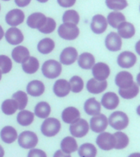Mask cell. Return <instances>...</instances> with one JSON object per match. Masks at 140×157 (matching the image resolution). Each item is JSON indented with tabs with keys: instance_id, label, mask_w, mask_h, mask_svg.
Segmentation results:
<instances>
[{
	"instance_id": "obj_14",
	"label": "cell",
	"mask_w": 140,
	"mask_h": 157,
	"mask_svg": "<svg viewBox=\"0 0 140 157\" xmlns=\"http://www.w3.org/2000/svg\"><path fill=\"white\" fill-rule=\"evenodd\" d=\"M6 22L10 26L16 27L23 23L25 13L21 9H12L7 12L5 17Z\"/></svg>"
},
{
	"instance_id": "obj_15",
	"label": "cell",
	"mask_w": 140,
	"mask_h": 157,
	"mask_svg": "<svg viewBox=\"0 0 140 157\" xmlns=\"http://www.w3.org/2000/svg\"><path fill=\"white\" fill-rule=\"evenodd\" d=\"M90 27L94 34H101L104 33L107 28V21L106 17L100 14L95 15L92 18Z\"/></svg>"
},
{
	"instance_id": "obj_42",
	"label": "cell",
	"mask_w": 140,
	"mask_h": 157,
	"mask_svg": "<svg viewBox=\"0 0 140 157\" xmlns=\"http://www.w3.org/2000/svg\"><path fill=\"white\" fill-rule=\"evenodd\" d=\"M12 61L6 55H0V72L2 74L9 73L12 71Z\"/></svg>"
},
{
	"instance_id": "obj_49",
	"label": "cell",
	"mask_w": 140,
	"mask_h": 157,
	"mask_svg": "<svg viewBox=\"0 0 140 157\" xmlns=\"http://www.w3.org/2000/svg\"><path fill=\"white\" fill-rule=\"evenodd\" d=\"M3 36H4V31H3L2 27L0 25V41H1V39H2Z\"/></svg>"
},
{
	"instance_id": "obj_53",
	"label": "cell",
	"mask_w": 140,
	"mask_h": 157,
	"mask_svg": "<svg viewBox=\"0 0 140 157\" xmlns=\"http://www.w3.org/2000/svg\"><path fill=\"white\" fill-rule=\"evenodd\" d=\"M2 1H10V0H2Z\"/></svg>"
},
{
	"instance_id": "obj_13",
	"label": "cell",
	"mask_w": 140,
	"mask_h": 157,
	"mask_svg": "<svg viewBox=\"0 0 140 157\" xmlns=\"http://www.w3.org/2000/svg\"><path fill=\"white\" fill-rule=\"evenodd\" d=\"M120 103V98L113 92H107L103 94L102 100H101V105L107 110H115L117 108Z\"/></svg>"
},
{
	"instance_id": "obj_19",
	"label": "cell",
	"mask_w": 140,
	"mask_h": 157,
	"mask_svg": "<svg viewBox=\"0 0 140 157\" xmlns=\"http://www.w3.org/2000/svg\"><path fill=\"white\" fill-rule=\"evenodd\" d=\"M54 94L58 98H65L71 92L69 82L66 79L60 78L54 83L52 88Z\"/></svg>"
},
{
	"instance_id": "obj_51",
	"label": "cell",
	"mask_w": 140,
	"mask_h": 157,
	"mask_svg": "<svg viewBox=\"0 0 140 157\" xmlns=\"http://www.w3.org/2000/svg\"><path fill=\"white\" fill-rule=\"evenodd\" d=\"M38 2H42V3H44V2H47L49 0H37Z\"/></svg>"
},
{
	"instance_id": "obj_30",
	"label": "cell",
	"mask_w": 140,
	"mask_h": 157,
	"mask_svg": "<svg viewBox=\"0 0 140 157\" xmlns=\"http://www.w3.org/2000/svg\"><path fill=\"white\" fill-rule=\"evenodd\" d=\"M77 151L80 157H96L98 150L93 144L86 142L78 147Z\"/></svg>"
},
{
	"instance_id": "obj_8",
	"label": "cell",
	"mask_w": 140,
	"mask_h": 157,
	"mask_svg": "<svg viewBox=\"0 0 140 157\" xmlns=\"http://www.w3.org/2000/svg\"><path fill=\"white\" fill-rule=\"evenodd\" d=\"M89 127L91 130L97 133L104 132L108 126L107 117L103 114H99L98 115L93 116L89 122Z\"/></svg>"
},
{
	"instance_id": "obj_24",
	"label": "cell",
	"mask_w": 140,
	"mask_h": 157,
	"mask_svg": "<svg viewBox=\"0 0 140 157\" xmlns=\"http://www.w3.org/2000/svg\"><path fill=\"white\" fill-rule=\"evenodd\" d=\"M45 91V86L40 80L30 81L26 86V92L31 97H40Z\"/></svg>"
},
{
	"instance_id": "obj_37",
	"label": "cell",
	"mask_w": 140,
	"mask_h": 157,
	"mask_svg": "<svg viewBox=\"0 0 140 157\" xmlns=\"http://www.w3.org/2000/svg\"><path fill=\"white\" fill-rule=\"evenodd\" d=\"M1 110L2 113L7 115H14L16 111L18 110L17 102L12 98L11 99H6L3 101L1 105Z\"/></svg>"
},
{
	"instance_id": "obj_36",
	"label": "cell",
	"mask_w": 140,
	"mask_h": 157,
	"mask_svg": "<svg viewBox=\"0 0 140 157\" xmlns=\"http://www.w3.org/2000/svg\"><path fill=\"white\" fill-rule=\"evenodd\" d=\"M107 21L114 29H117L122 22L125 21V17L119 12H111L107 16Z\"/></svg>"
},
{
	"instance_id": "obj_28",
	"label": "cell",
	"mask_w": 140,
	"mask_h": 157,
	"mask_svg": "<svg viewBox=\"0 0 140 157\" xmlns=\"http://www.w3.org/2000/svg\"><path fill=\"white\" fill-rule=\"evenodd\" d=\"M61 151L66 154H71L73 152H76L78 150V144L75 137H66L61 140Z\"/></svg>"
},
{
	"instance_id": "obj_26",
	"label": "cell",
	"mask_w": 140,
	"mask_h": 157,
	"mask_svg": "<svg viewBox=\"0 0 140 157\" xmlns=\"http://www.w3.org/2000/svg\"><path fill=\"white\" fill-rule=\"evenodd\" d=\"M118 35L123 39H131L135 34V28L130 22L124 21L117 27Z\"/></svg>"
},
{
	"instance_id": "obj_20",
	"label": "cell",
	"mask_w": 140,
	"mask_h": 157,
	"mask_svg": "<svg viewBox=\"0 0 140 157\" xmlns=\"http://www.w3.org/2000/svg\"><path fill=\"white\" fill-rule=\"evenodd\" d=\"M107 88V82L104 81H98L95 78L88 79L86 84V88L88 93L92 94H99L103 93Z\"/></svg>"
},
{
	"instance_id": "obj_34",
	"label": "cell",
	"mask_w": 140,
	"mask_h": 157,
	"mask_svg": "<svg viewBox=\"0 0 140 157\" xmlns=\"http://www.w3.org/2000/svg\"><path fill=\"white\" fill-rule=\"evenodd\" d=\"M115 137V147L114 148L116 150H123L128 147L130 143V139L127 134L121 131H117L113 134Z\"/></svg>"
},
{
	"instance_id": "obj_25",
	"label": "cell",
	"mask_w": 140,
	"mask_h": 157,
	"mask_svg": "<svg viewBox=\"0 0 140 157\" xmlns=\"http://www.w3.org/2000/svg\"><path fill=\"white\" fill-rule=\"evenodd\" d=\"M78 65L83 70H90L95 64V57L92 53L83 52L77 58Z\"/></svg>"
},
{
	"instance_id": "obj_4",
	"label": "cell",
	"mask_w": 140,
	"mask_h": 157,
	"mask_svg": "<svg viewBox=\"0 0 140 157\" xmlns=\"http://www.w3.org/2000/svg\"><path fill=\"white\" fill-rule=\"evenodd\" d=\"M18 144L23 149H33L36 147L39 138L35 132L32 131H23L17 137Z\"/></svg>"
},
{
	"instance_id": "obj_18",
	"label": "cell",
	"mask_w": 140,
	"mask_h": 157,
	"mask_svg": "<svg viewBox=\"0 0 140 157\" xmlns=\"http://www.w3.org/2000/svg\"><path fill=\"white\" fill-rule=\"evenodd\" d=\"M61 119L64 123L71 124L80 119V113L77 108L74 106H68L65 108L61 112Z\"/></svg>"
},
{
	"instance_id": "obj_7",
	"label": "cell",
	"mask_w": 140,
	"mask_h": 157,
	"mask_svg": "<svg viewBox=\"0 0 140 157\" xmlns=\"http://www.w3.org/2000/svg\"><path fill=\"white\" fill-rule=\"evenodd\" d=\"M96 144L103 151H111L115 147V137L110 132H100L96 138Z\"/></svg>"
},
{
	"instance_id": "obj_32",
	"label": "cell",
	"mask_w": 140,
	"mask_h": 157,
	"mask_svg": "<svg viewBox=\"0 0 140 157\" xmlns=\"http://www.w3.org/2000/svg\"><path fill=\"white\" fill-rule=\"evenodd\" d=\"M51 114V106L46 101H40L34 106V115L40 119H47Z\"/></svg>"
},
{
	"instance_id": "obj_40",
	"label": "cell",
	"mask_w": 140,
	"mask_h": 157,
	"mask_svg": "<svg viewBox=\"0 0 140 157\" xmlns=\"http://www.w3.org/2000/svg\"><path fill=\"white\" fill-rule=\"evenodd\" d=\"M62 21L63 23H71L77 25L80 21V16L78 12L75 10H68L64 12L62 16Z\"/></svg>"
},
{
	"instance_id": "obj_1",
	"label": "cell",
	"mask_w": 140,
	"mask_h": 157,
	"mask_svg": "<svg viewBox=\"0 0 140 157\" xmlns=\"http://www.w3.org/2000/svg\"><path fill=\"white\" fill-rule=\"evenodd\" d=\"M107 120L108 124L117 131H121L126 128L130 122L128 115L125 112L120 111V110L111 113Z\"/></svg>"
},
{
	"instance_id": "obj_50",
	"label": "cell",
	"mask_w": 140,
	"mask_h": 157,
	"mask_svg": "<svg viewBox=\"0 0 140 157\" xmlns=\"http://www.w3.org/2000/svg\"><path fill=\"white\" fill-rule=\"evenodd\" d=\"M128 157H140V153H138V152H134V153L130 154Z\"/></svg>"
},
{
	"instance_id": "obj_48",
	"label": "cell",
	"mask_w": 140,
	"mask_h": 157,
	"mask_svg": "<svg viewBox=\"0 0 140 157\" xmlns=\"http://www.w3.org/2000/svg\"><path fill=\"white\" fill-rule=\"evenodd\" d=\"M5 155V151L3 149V147L0 145V157H4Z\"/></svg>"
},
{
	"instance_id": "obj_12",
	"label": "cell",
	"mask_w": 140,
	"mask_h": 157,
	"mask_svg": "<svg viewBox=\"0 0 140 157\" xmlns=\"http://www.w3.org/2000/svg\"><path fill=\"white\" fill-rule=\"evenodd\" d=\"M105 46L108 51H120L122 48V39L118 35L117 33L111 32L106 37Z\"/></svg>"
},
{
	"instance_id": "obj_29",
	"label": "cell",
	"mask_w": 140,
	"mask_h": 157,
	"mask_svg": "<svg viewBox=\"0 0 140 157\" xmlns=\"http://www.w3.org/2000/svg\"><path fill=\"white\" fill-rule=\"evenodd\" d=\"M29 56V49L24 46L15 47L12 52V57L15 62L21 64Z\"/></svg>"
},
{
	"instance_id": "obj_46",
	"label": "cell",
	"mask_w": 140,
	"mask_h": 157,
	"mask_svg": "<svg viewBox=\"0 0 140 157\" xmlns=\"http://www.w3.org/2000/svg\"><path fill=\"white\" fill-rule=\"evenodd\" d=\"M31 0H15V3L17 7H26L30 3Z\"/></svg>"
},
{
	"instance_id": "obj_2",
	"label": "cell",
	"mask_w": 140,
	"mask_h": 157,
	"mask_svg": "<svg viewBox=\"0 0 140 157\" xmlns=\"http://www.w3.org/2000/svg\"><path fill=\"white\" fill-rule=\"evenodd\" d=\"M41 71L44 77L49 79H53L60 76L62 71V66L59 61L50 59L43 64Z\"/></svg>"
},
{
	"instance_id": "obj_23",
	"label": "cell",
	"mask_w": 140,
	"mask_h": 157,
	"mask_svg": "<svg viewBox=\"0 0 140 157\" xmlns=\"http://www.w3.org/2000/svg\"><path fill=\"white\" fill-rule=\"evenodd\" d=\"M84 110L88 115L95 116L100 114L101 104L96 98H90L87 99L84 105Z\"/></svg>"
},
{
	"instance_id": "obj_21",
	"label": "cell",
	"mask_w": 140,
	"mask_h": 157,
	"mask_svg": "<svg viewBox=\"0 0 140 157\" xmlns=\"http://www.w3.org/2000/svg\"><path fill=\"white\" fill-rule=\"evenodd\" d=\"M46 16L41 12H34L28 17L27 25L31 29H39L46 22Z\"/></svg>"
},
{
	"instance_id": "obj_11",
	"label": "cell",
	"mask_w": 140,
	"mask_h": 157,
	"mask_svg": "<svg viewBox=\"0 0 140 157\" xmlns=\"http://www.w3.org/2000/svg\"><path fill=\"white\" fill-rule=\"evenodd\" d=\"M78 58V52L73 47H67L60 54V63L65 66H71Z\"/></svg>"
},
{
	"instance_id": "obj_38",
	"label": "cell",
	"mask_w": 140,
	"mask_h": 157,
	"mask_svg": "<svg viewBox=\"0 0 140 157\" xmlns=\"http://www.w3.org/2000/svg\"><path fill=\"white\" fill-rule=\"evenodd\" d=\"M12 99L17 102L18 110H25L28 104V96L27 93L23 91H17L12 94Z\"/></svg>"
},
{
	"instance_id": "obj_33",
	"label": "cell",
	"mask_w": 140,
	"mask_h": 157,
	"mask_svg": "<svg viewBox=\"0 0 140 157\" xmlns=\"http://www.w3.org/2000/svg\"><path fill=\"white\" fill-rule=\"evenodd\" d=\"M55 48V43L50 38H44L38 43L37 49L41 54L47 55L51 53Z\"/></svg>"
},
{
	"instance_id": "obj_6",
	"label": "cell",
	"mask_w": 140,
	"mask_h": 157,
	"mask_svg": "<svg viewBox=\"0 0 140 157\" xmlns=\"http://www.w3.org/2000/svg\"><path fill=\"white\" fill-rule=\"evenodd\" d=\"M70 132L73 137L81 138L85 137L89 131V124L84 119H80L70 125Z\"/></svg>"
},
{
	"instance_id": "obj_41",
	"label": "cell",
	"mask_w": 140,
	"mask_h": 157,
	"mask_svg": "<svg viewBox=\"0 0 140 157\" xmlns=\"http://www.w3.org/2000/svg\"><path fill=\"white\" fill-rule=\"evenodd\" d=\"M106 5L109 9L114 11H120L128 6L126 0H106Z\"/></svg>"
},
{
	"instance_id": "obj_52",
	"label": "cell",
	"mask_w": 140,
	"mask_h": 157,
	"mask_svg": "<svg viewBox=\"0 0 140 157\" xmlns=\"http://www.w3.org/2000/svg\"><path fill=\"white\" fill-rule=\"evenodd\" d=\"M1 78H2V73L0 72V81H1Z\"/></svg>"
},
{
	"instance_id": "obj_9",
	"label": "cell",
	"mask_w": 140,
	"mask_h": 157,
	"mask_svg": "<svg viewBox=\"0 0 140 157\" xmlns=\"http://www.w3.org/2000/svg\"><path fill=\"white\" fill-rule=\"evenodd\" d=\"M137 62V56L134 52L125 51L120 52L117 56L118 66L124 69H130Z\"/></svg>"
},
{
	"instance_id": "obj_31",
	"label": "cell",
	"mask_w": 140,
	"mask_h": 157,
	"mask_svg": "<svg viewBox=\"0 0 140 157\" xmlns=\"http://www.w3.org/2000/svg\"><path fill=\"white\" fill-rule=\"evenodd\" d=\"M34 113L27 110H21L17 116V121L20 125L26 127L34 122Z\"/></svg>"
},
{
	"instance_id": "obj_43",
	"label": "cell",
	"mask_w": 140,
	"mask_h": 157,
	"mask_svg": "<svg viewBox=\"0 0 140 157\" xmlns=\"http://www.w3.org/2000/svg\"><path fill=\"white\" fill-rule=\"evenodd\" d=\"M56 21L51 17H47L46 22L44 23L43 26L39 29V32L43 34H51L56 29Z\"/></svg>"
},
{
	"instance_id": "obj_54",
	"label": "cell",
	"mask_w": 140,
	"mask_h": 157,
	"mask_svg": "<svg viewBox=\"0 0 140 157\" xmlns=\"http://www.w3.org/2000/svg\"><path fill=\"white\" fill-rule=\"evenodd\" d=\"M0 10H1V6H0Z\"/></svg>"
},
{
	"instance_id": "obj_17",
	"label": "cell",
	"mask_w": 140,
	"mask_h": 157,
	"mask_svg": "<svg viewBox=\"0 0 140 157\" xmlns=\"http://www.w3.org/2000/svg\"><path fill=\"white\" fill-rule=\"evenodd\" d=\"M134 83V77L128 71H120L115 75V85L119 87V88L124 89V88H129Z\"/></svg>"
},
{
	"instance_id": "obj_5",
	"label": "cell",
	"mask_w": 140,
	"mask_h": 157,
	"mask_svg": "<svg viewBox=\"0 0 140 157\" xmlns=\"http://www.w3.org/2000/svg\"><path fill=\"white\" fill-rule=\"evenodd\" d=\"M58 35L65 40H75L80 34L78 26L71 23H63L60 25L57 29Z\"/></svg>"
},
{
	"instance_id": "obj_45",
	"label": "cell",
	"mask_w": 140,
	"mask_h": 157,
	"mask_svg": "<svg viewBox=\"0 0 140 157\" xmlns=\"http://www.w3.org/2000/svg\"><path fill=\"white\" fill-rule=\"evenodd\" d=\"M76 2V0H57L58 4L62 7H73Z\"/></svg>"
},
{
	"instance_id": "obj_10",
	"label": "cell",
	"mask_w": 140,
	"mask_h": 157,
	"mask_svg": "<svg viewBox=\"0 0 140 157\" xmlns=\"http://www.w3.org/2000/svg\"><path fill=\"white\" fill-rule=\"evenodd\" d=\"M91 70H92L93 78H95L98 81L106 80L111 74L110 67L107 64L104 63V62L95 63Z\"/></svg>"
},
{
	"instance_id": "obj_3",
	"label": "cell",
	"mask_w": 140,
	"mask_h": 157,
	"mask_svg": "<svg viewBox=\"0 0 140 157\" xmlns=\"http://www.w3.org/2000/svg\"><path fill=\"white\" fill-rule=\"evenodd\" d=\"M61 122L56 118H47L40 126L42 134L48 137L56 136L61 130Z\"/></svg>"
},
{
	"instance_id": "obj_44",
	"label": "cell",
	"mask_w": 140,
	"mask_h": 157,
	"mask_svg": "<svg viewBox=\"0 0 140 157\" xmlns=\"http://www.w3.org/2000/svg\"><path fill=\"white\" fill-rule=\"evenodd\" d=\"M27 157H48L46 152L41 149L33 148L30 149L27 154Z\"/></svg>"
},
{
	"instance_id": "obj_27",
	"label": "cell",
	"mask_w": 140,
	"mask_h": 157,
	"mask_svg": "<svg viewBox=\"0 0 140 157\" xmlns=\"http://www.w3.org/2000/svg\"><path fill=\"white\" fill-rule=\"evenodd\" d=\"M22 70L25 74L33 75L36 73L39 68V60L34 56H29L28 58L21 63Z\"/></svg>"
},
{
	"instance_id": "obj_39",
	"label": "cell",
	"mask_w": 140,
	"mask_h": 157,
	"mask_svg": "<svg viewBox=\"0 0 140 157\" xmlns=\"http://www.w3.org/2000/svg\"><path fill=\"white\" fill-rule=\"evenodd\" d=\"M71 91L74 93H80L84 89V80L81 77L78 75H75L71 77V78L69 81Z\"/></svg>"
},
{
	"instance_id": "obj_22",
	"label": "cell",
	"mask_w": 140,
	"mask_h": 157,
	"mask_svg": "<svg viewBox=\"0 0 140 157\" xmlns=\"http://www.w3.org/2000/svg\"><path fill=\"white\" fill-rule=\"evenodd\" d=\"M17 131L12 126H5L0 131V137L6 144H12L17 139Z\"/></svg>"
},
{
	"instance_id": "obj_47",
	"label": "cell",
	"mask_w": 140,
	"mask_h": 157,
	"mask_svg": "<svg viewBox=\"0 0 140 157\" xmlns=\"http://www.w3.org/2000/svg\"><path fill=\"white\" fill-rule=\"evenodd\" d=\"M52 157H71V154H66V153H64L63 151H61V150H57L55 151V153L53 154V156Z\"/></svg>"
},
{
	"instance_id": "obj_16",
	"label": "cell",
	"mask_w": 140,
	"mask_h": 157,
	"mask_svg": "<svg viewBox=\"0 0 140 157\" xmlns=\"http://www.w3.org/2000/svg\"><path fill=\"white\" fill-rule=\"evenodd\" d=\"M5 39L11 45H19L24 40L21 30L17 27H11L5 33Z\"/></svg>"
},
{
	"instance_id": "obj_35",
	"label": "cell",
	"mask_w": 140,
	"mask_h": 157,
	"mask_svg": "<svg viewBox=\"0 0 140 157\" xmlns=\"http://www.w3.org/2000/svg\"><path fill=\"white\" fill-rule=\"evenodd\" d=\"M119 95L121 97L124 99H127V100H130V99H133L135 97H137L138 93H139V87L137 83H134L132 85L129 87V88H124V89H121V88H119Z\"/></svg>"
}]
</instances>
